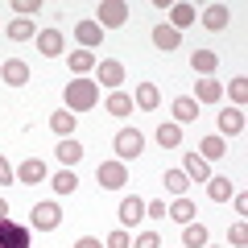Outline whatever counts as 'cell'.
<instances>
[{"label":"cell","mask_w":248,"mask_h":248,"mask_svg":"<svg viewBox=\"0 0 248 248\" xmlns=\"http://www.w3.org/2000/svg\"><path fill=\"white\" fill-rule=\"evenodd\" d=\"M182 174L190 178V182H207V178H211V166H207L199 153H186L182 157Z\"/></svg>","instance_id":"18"},{"label":"cell","mask_w":248,"mask_h":248,"mask_svg":"<svg viewBox=\"0 0 248 248\" xmlns=\"http://www.w3.org/2000/svg\"><path fill=\"white\" fill-rule=\"evenodd\" d=\"M99 66V87H112V91H120V83H124V62H116V58H104V62H95Z\"/></svg>","instance_id":"8"},{"label":"cell","mask_w":248,"mask_h":248,"mask_svg":"<svg viewBox=\"0 0 248 248\" xmlns=\"http://www.w3.org/2000/svg\"><path fill=\"white\" fill-rule=\"evenodd\" d=\"M153 46H157V50H178V46H182V33H178V29H170V25H157L153 29Z\"/></svg>","instance_id":"23"},{"label":"cell","mask_w":248,"mask_h":248,"mask_svg":"<svg viewBox=\"0 0 248 248\" xmlns=\"http://www.w3.org/2000/svg\"><path fill=\"white\" fill-rule=\"evenodd\" d=\"M170 112H174V124H190V120H199V104L190 95H178L174 104H170Z\"/></svg>","instance_id":"20"},{"label":"cell","mask_w":248,"mask_h":248,"mask_svg":"<svg viewBox=\"0 0 248 248\" xmlns=\"http://www.w3.org/2000/svg\"><path fill=\"white\" fill-rule=\"evenodd\" d=\"M195 104H219L223 99V83H215V79H199L195 83Z\"/></svg>","instance_id":"16"},{"label":"cell","mask_w":248,"mask_h":248,"mask_svg":"<svg viewBox=\"0 0 248 248\" xmlns=\"http://www.w3.org/2000/svg\"><path fill=\"white\" fill-rule=\"evenodd\" d=\"M128 13H133V9H128V4H124V0H99V9H95V25L99 29H120L124 25V21H128Z\"/></svg>","instance_id":"3"},{"label":"cell","mask_w":248,"mask_h":248,"mask_svg":"<svg viewBox=\"0 0 248 248\" xmlns=\"http://www.w3.org/2000/svg\"><path fill=\"white\" fill-rule=\"evenodd\" d=\"M104 108H108V116H128V112H133V95H124V91H112V95L104 99Z\"/></svg>","instance_id":"30"},{"label":"cell","mask_w":248,"mask_h":248,"mask_svg":"<svg viewBox=\"0 0 248 248\" xmlns=\"http://www.w3.org/2000/svg\"><path fill=\"white\" fill-rule=\"evenodd\" d=\"M166 219H174V223H182V228H186V223H195V203H190V199H174V203H170L166 207Z\"/></svg>","instance_id":"19"},{"label":"cell","mask_w":248,"mask_h":248,"mask_svg":"<svg viewBox=\"0 0 248 248\" xmlns=\"http://www.w3.org/2000/svg\"><path fill=\"white\" fill-rule=\"evenodd\" d=\"M236 215H248V195H236Z\"/></svg>","instance_id":"42"},{"label":"cell","mask_w":248,"mask_h":248,"mask_svg":"<svg viewBox=\"0 0 248 248\" xmlns=\"http://www.w3.org/2000/svg\"><path fill=\"white\" fill-rule=\"evenodd\" d=\"M228 91H232V104L240 108V104H244V99H248V79H244V75H236V79H232V87H228Z\"/></svg>","instance_id":"34"},{"label":"cell","mask_w":248,"mask_h":248,"mask_svg":"<svg viewBox=\"0 0 248 248\" xmlns=\"http://www.w3.org/2000/svg\"><path fill=\"white\" fill-rule=\"evenodd\" d=\"M0 219H9V203L4 199H0Z\"/></svg>","instance_id":"43"},{"label":"cell","mask_w":248,"mask_h":248,"mask_svg":"<svg viewBox=\"0 0 248 248\" xmlns=\"http://www.w3.org/2000/svg\"><path fill=\"white\" fill-rule=\"evenodd\" d=\"M75 42H79L83 50H99V46H104V29L87 17V21H79V25H75Z\"/></svg>","instance_id":"7"},{"label":"cell","mask_w":248,"mask_h":248,"mask_svg":"<svg viewBox=\"0 0 248 248\" xmlns=\"http://www.w3.org/2000/svg\"><path fill=\"white\" fill-rule=\"evenodd\" d=\"M195 21H199L195 4H174V9H170V29H178V33H182L186 25H195Z\"/></svg>","instance_id":"22"},{"label":"cell","mask_w":248,"mask_h":248,"mask_svg":"<svg viewBox=\"0 0 248 248\" xmlns=\"http://www.w3.org/2000/svg\"><path fill=\"white\" fill-rule=\"evenodd\" d=\"M75 248H104V244H99L95 236H79V240H75Z\"/></svg>","instance_id":"41"},{"label":"cell","mask_w":248,"mask_h":248,"mask_svg":"<svg viewBox=\"0 0 248 248\" xmlns=\"http://www.w3.org/2000/svg\"><path fill=\"white\" fill-rule=\"evenodd\" d=\"M13 9H17L21 17L29 21V17H33V13H42V0H13Z\"/></svg>","instance_id":"37"},{"label":"cell","mask_w":248,"mask_h":248,"mask_svg":"<svg viewBox=\"0 0 248 248\" xmlns=\"http://www.w3.org/2000/svg\"><path fill=\"white\" fill-rule=\"evenodd\" d=\"M207 240H211V236H207L203 223H186V228H182V244L186 248H207Z\"/></svg>","instance_id":"31"},{"label":"cell","mask_w":248,"mask_h":248,"mask_svg":"<svg viewBox=\"0 0 248 248\" xmlns=\"http://www.w3.org/2000/svg\"><path fill=\"white\" fill-rule=\"evenodd\" d=\"M244 133V112L240 108H223L219 112V137H240Z\"/></svg>","instance_id":"15"},{"label":"cell","mask_w":248,"mask_h":248,"mask_svg":"<svg viewBox=\"0 0 248 248\" xmlns=\"http://www.w3.org/2000/svg\"><path fill=\"white\" fill-rule=\"evenodd\" d=\"M207 199H211V203H228V199H232V178L211 174V178H207Z\"/></svg>","instance_id":"21"},{"label":"cell","mask_w":248,"mask_h":248,"mask_svg":"<svg viewBox=\"0 0 248 248\" xmlns=\"http://www.w3.org/2000/svg\"><path fill=\"white\" fill-rule=\"evenodd\" d=\"M75 120H79L75 112H66V108H58V112L50 116V128H54L58 137H71V133H75Z\"/></svg>","instance_id":"27"},{"label":"cell","mask_w":248,"mask_h":248,"mask_svg":"<svg viewBox=\"0 0 248 248\" xmlns=\"http://www.w3.org/2000/svg\"><path fill=\"white\" fill-rule=\"evenodd\" d=\"M54 153H58L62 170H71V166H79V161H83V145L75 141V137H62V141H58V149H54Z\"/></svg>","instance_id":"14"},{"label":"cell","mask_w":248,"mask_h":248,"mask_svg":"<svg viewBox=\"0 0 248 248\" xmlns=\"http://www.w3.org/2000/svg\"><path fill=\"white\" fill-rule=\"evenodd\" d=\"M0 248H33L29 228L17 219H0Z\"/></svg>","instance_id":"4"},{"label":"cell","mask_w":248,"mask_h":248,"mask_svg":"<svg viewBox=\"0 0 248 248\" xmlns=\"http://www.w3.org/2000/svg\"><path fill=\"white\" fill-rule=\"evenodd\" d=\"M207 248H211V244H207Z\"/></svg>","instance_id":"44"},{"label":"cell","mask_w":248,"mask_h":248,"mask_svg":"<svg viewBox=\"0 0 248 248\" xmlns=\"http://www.w3.org/2000/svg\"><path fill=\"white\" fill-rule=\"evenodd\" d=\"M145 219H166V203H145Z\"/></svg>","instance_id":"39"},{"label":"cell","mask_w":248,"mask_h":248,"mask_svg":"<svg viewBox=\"0 0 248 248\" xmlns=\"http://www.w3.org/2000/svg\"><path fill=\"white\" fill-rule=\"evenodd\" d=\"M141 219H145V199H141V195H128V199L120 203V228L128 232L133 223H141Z\"/></svg>","instance_id":"10"},{"label":"cell","mask_w":248,"mask_h":248,"mask_svg":"<svg viewBox=\"0 0 248 248\" xmlns=\"http://www.w3.org/2000/svg\"><path fill=\"white\" fill-rule=\"evenodd\" d=\"M215 66H219V54H215V50H195V54H190V71L203 75V79H211Z\"/></svg>","instance_id":"13"},{"label":"cell","mask_w":248,"mask_h":248,"mask_svg":"<svg viewBox=\"0 0 248 248\" xmlns=\"http://www.w3.org/2000/svg\"><path fill=\"white\" fill-rule=\"evenodd\" d=\"M104 248H133V236H128V232H124V228H116L112 236L104 240Z\"/></svg>","instance_id":"35"},{"label":"cell","mask_w":248,"mask_h":248,"mask_svg":"<svg viewBox=\"0 0 248 248\" xmlns=\"http://www.w3.org/2000/svg\"><path fill=\"white\" fill-rule=\"evenodd\" d=\"M95 182L104 186V190H120V186L128 182L124 161H99V166H95Z\"/></svg>","instance_id":"5"},{"label":"cell","mask_w":248,"mask_h":248,"mask_svg":"<svg viewBox=\"0 0 248 248\" xmlns=\"http://www.w3.org/2000/svg\"><path fill=\"white\" fill-rule=\"evenodd\" d=\"M228 21H232L228 4H211V9L203 13V25H207V29H215V33H219V29H228Z\"/></svg>","instance_id":"25"},{"label":"cell","mask_w":248,"mask_h":248,"mask_svg":"<svg viewBox=\"0 0 248 248\" xmlns=\"http://www.w3.org/2000/svg\"><path fill=\"white\" fill-rule=\"evenodd\" d=\"M223 153H228L223 137H203V141H199V157H203V161H219Z\"/></svg>","instance_id":"26"},{"label":"cell","mask_w":248,"mask_h":248,"mask_svg":"<svg viewBox=\"0 0 248 248\" xmlns=\"http://www.w3.org/2000/svg\"><path fill=\"white\" fill-rule=\"evenodd\" d=\"M157 104H161V91H157V83H137V108L153 112Z\"/></svg>","instance_id":"24"},{"label":"cell","mask_w":248,"mask_h":248,"mask_svg":"<svg viewBox=\"0 0 248 248\" xmlns=\"http://www.w3.org/2000/svg\"><path fill=\"white\" fill-rule=\"evenodd\" d=\"M0 182H17V170H13L4 157H0Z\"/></svg>","instance_id":"40"},{"label":"cell","mask_w":248,"mask_h":248,"mask_svg":"<svg viewBox=\"0 0 248 248\" xmlns=\"http://www.w3.org/2000/svg\"><path fill=\"white\" fill-rule=\"evenodd\" d=\"M37 50H42V58H58V54L66 50L62 29H37Z\"/></svg>","instance_id":"9"},{"label":"cell","mask_w":248,"mask_h":248,"mask_svg":"<svg viewBox=\"0 0 248 248\" xmlns=\"http://www.w3.org/2000/svg\"><path fill=\"white\" fill-rule=\"evenodd\" d=\"M161 182H166V190H170L174 199H182V195H186V186H190V178H186L182 170H166V174H161Z\"/></svg>","instance_id":"29"},{"label":"cell","mask_w":248,"mask_h":248,"mask_svg":"<svg viewBox=\"0 0 248 248\" xmlns=\"http://www.w3.org/2000/svg\"><path fill=\"white\" fill-rule=\"evenodd\" d=\"M50 182H54V190H58V195H75V190H79V178H75V170H58Z\"/></svg>","instance_id":"32"},{"label":"cell","mask_w":248,"mask_h":248,"mask_svg":"<svg viewBox=\"0 0 248 248\" xmlns=\"http://www.w3.org/2000/svg\"><path fill=\"white\" fill-rule=\"evenodd\" d=\"M9 37L13 42H29V37H33V21H25V17L9 21Z\"/></svg>","instance_id":"33"},{"label":"cell","mask_w":248,"mask_h":248,"mask_svg":"<svg viewBox=\"0 0 248 248\" xmlns=\"http://www.w3.org/2000/svg\"><path fill=\"white\" fill-rule=\"evenodd\" d=\"M17 182H25V186L46 182V161H42V157H29V161H21V166H17Z\"/></svg>","instance_id":"17"},{"label":"cell","mask_w":248,"mask_h":248,"mask_svg":"<svg viewBox=\"0 0 248 248\" xmlns=\"http://www.w3.org/2000/svg\"><path fill=\"white\" fill-rule=\"evenodd\" d=\"M133 248H161V240H157V232H141L133 240Z\"/></svg>","instance_id":"38"},{"label":"cell","mask_w":248,"mask_h":248,"mask_svg":"<svg viewBox=\"0 0 248 248\" xmlns=\"http://www.w3.org/2000/svg\"><path fill=\"white\" fill-rule=\"evenodd\" d=\"M157 145L161 149H178L182 145V124H157Z\"/></svg>","instance_id":"28"},{"label":"cell","mask_w":248,"mask_h":248,"mask_svg":"<svg viewBox=\"0 0 248 248\" xmlns=\"http://www.w3.org/2000/svg\"><path fill=\"white\" fill-rule=\"evenodd\" d=\"M95 50H71V58H66V66L75 71V79H87V71H95Z\"/></svg>","instance_id":"12"},{"label":"cell","mask_w":248,"mask_h":248,"mask_svg":"<svg viewBox=\"0 0 248 248\" xmlns=\"http://www.w3.org/2000/svg\"><path fill=\"white\" fill-rule=\"evenodd\" d=\"M0 79L9 83V87H25V83H29V66L21 58H9L4 66H0Z\"/></svg>","instance_id":"11"},{"label":"cell","mask_w":248,"mask_h":248,"mask_svg":"<svg viewBox=\"0 0 248 248\" xmlns=\"http://www.w3.org/2000/svg\"><path fill=\"white\" fill-rule=\"evenodd\" d=\"M62 99H66V112H91L99 104V83L95 79H71Z\"/></svg>","instance_id":"1"},{"label":"cell","mask_w":248,"mask_h":248,"mask_svg":"<svg viewBox=\"0 0 248 248\" xmlns=\"http://www.w3.org/2000/svg\"><path fill=\"white\" fill-rule=\"evenodd\" d=\"M29 215H33V228H37V232H54V228L62 223V211H58V203H37Z\"/></svg>","instance_id":"6"},{"label":"cell","mask_w":248,"mask_h":248,"mask_svg":"<svg viewBox=\"0 0 248 248\" xmlns=\"http://www.w3.org/2000/svg\"><path fill=\"white\" fill-rule=\"evenodd\" d=\"M248 244V228L244 223H232V232H228V248H244Z\"/></svg>","instance_id":"36"},{"label":"cell","mask_w":248,"mask_h":248,"mask_svg":"<svg viewBox=\"0 0 248 248\" xmlns=\"http://www.w3.org/2000/svg\"><path fill=\"white\" fill-rule=\"evenodd\" d=\"M112 145H116V161H133V157H141V149H145V133L141 128H120Z\"/></svg>","instance_id":"2"}]
</instances>
